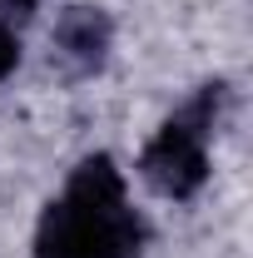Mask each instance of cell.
Listing matches in <instances>:
<instances>
[{
    "label": "cell",
    "instance_id": "5b68a950",
    "mask_svg": "<svg viewBox=\"0 0 253 258\" xmlns=\"http://www.w3.org/2000/svg\"><path fill=\"white\" fill-rule=\"evenodd\" d=\"M35 0H0V15H30Z\"/></svg>",
    "mask_w": 253,
    "mask_h": 258
},
{
    "label": "cell",
    "instance_id": "3957f363",
    "mask_svg": "<svg viewBox=\"0 0 253 258\" xmlns=\"http://www.w3.org/2000/svg\"><path fill=\"white\" fill-rule=\"evenodd\" d=\"M109 40H114V25H109V15L95 10V5H70L60 20H55V50L75 70H99L104 55H109Z\"/></svg>",
    "mask_w": 253,
    "mask_h": 258
},
{
    "label": "cell",
    "instance_id": "7a4b0ae2",
    "mask_svg": "<svg viewBox=\"0 0 253 258\" xmlns=\"http://www.w3.org/2000/svg\"><path fill=\"white\" fill-rule=\"evenodd\" d=\"M139 174H144L159 194H169V199L199 194L204 179H209L204 134L194 124H184V119H169V124L149 139V149H144V159H139Z\"/></svg>",
    "mask_w": 253,
    "mask_h": 258
},
{
    "label": "cell",
    "instance_id": "277c9868",
    "mask_svg": "<svg viewBox=\"0 0 253 258\" xmlns=\"http://www.w3.org/2000/svg\"><path fill=\"white\" fill-rule=\"evenodd\" d=\"M15 64H20V40H15V35L0 25V80H5Z\"/></svg>",
    "mask_w": 253,
    "mask_h": 258
},
{
    "label": "cell",
    "instance_id": "6da1fadb",
    "mask_svg": "<svg viewBox=\"0 0 253 258\" xmlns=\"http://www.w3.org/2000/svg\"><path fill=\"white\" fill-rule=\"evenodd\" d=\"M144 219L124 204V179L109 154H90L70 174L60 204L45 209L35 258H139Z\"/></svg>",
    "mask_w": 253,
    "mask_h": 258
}]
</instances>
